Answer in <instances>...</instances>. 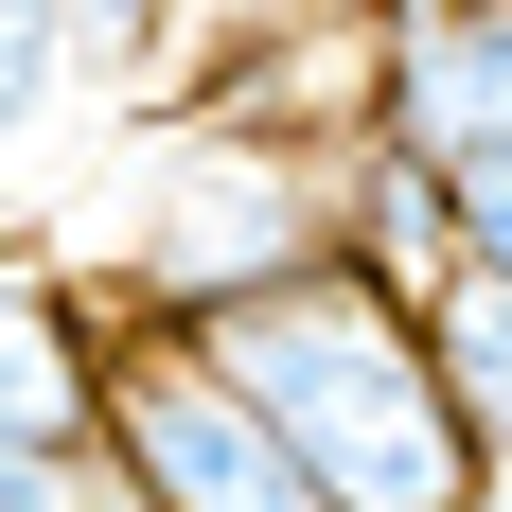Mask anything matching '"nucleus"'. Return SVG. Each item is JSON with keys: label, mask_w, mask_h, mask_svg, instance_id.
Returning <instances> with one entry per match:
<instances>
[{"label": "nucleus", "mask_w": 512, "mask_h": 512, "mask_svg": "<svg viewBox=\"0 0 512 512\" xmlns=\"http://www.w3.org/2000/svg\"><path fill=\"white\" fill-rule=\"evenodd\" d=\"M371 124L407 159H495L512 142V0H389L371 18Z\"/></svg>", "instance_id": "obj_4"}, {"label": "nucleus", "mask_w": 512, "mask_h": 512, "mask_svg": "<svg viewBox=\"0 0 512 512\" xmlns=\"http://www.w3.org/2000/svg\"><path fill=\"white\" fill-rule=\"evenodd\" d=\"M442 212H460V265H477V283H512V142L495 159H442ZM460 265H442V283H460Z\"/></svg>", "instance_id": "obj_7"}, {"label": "nucleus", "mask_w": 512, "mask_h": 512, "mask_svg": "<svg viewBox=\"0 0 512 512\" xmlns=\"http://www.w3.org/2000/svg\"><path fill=\"white\" fill-rule=\"evenodd\" d=\"M53 89H71V0H0V159L53 124Z\"/></svg>", "instance_id": "obj_6"}, {"label": "nucleus", "mask_w": 512, "mask_h": 512, "mask_svg": "<svg viewBox=\"0 0 512 512\" xmlns=\"http://www.w3.org/2000/svg\"><path fill=\"white\" fill-rule=\"evenodd\" d=\"M89 442L124 460V495H142V512H318V495H301V460H283V424L212 371L195 318H159V301H106Z\"/></svg>", "instance_id": "obj_3"}, {"label": "nucleus", "mask_w": 512, "mask_h": 512, "mask_svg": "<svg viewBox=\"0 0 512 512\" xmlns=\"http://www.w3.org/2000/svg\"><path fill=\"white\" fill-rule=\"evenodd\" d=\"M195 336H212V371L283 424V460H301L318 512H477L495 495L460 389H442L424 301L371 283L354 248L283 265V283H248V301H195Z\"/></svg>", "instance_id": "obj_1"}, {"label": "nucleus", "mask_w": 512, "mask_h": 512, "mask_svg": "<svg viewBox=\"0 0 512 512\" xmlns=\"http://www.w3.org/2000/svg\"><path fill=\"white\" fill-rule=\"evenodd\" d=\"M424 336H442V389H460V424H477V460L512 477V283H442V301H424Z\"/></svg>", "instance_id": "obj_5"}, {"label": "nucleus", "mask_w": 512, "mask_h": 512, "mask_svg": "<svg viewBox=\"0 0 512 512\" xmlns=\"http://www.w3.org/2000/svg\"><path fill=\"white\" fill-rule=\"evenodd\" d=\"M336 248V142H301V124H230V106H195L177 142H159L142 212H124V283L106 301H248V283H283V265Z\"/></svg>", "instance_id": "obj_2"}, {"label": "nucleus", "mask_w": 512, "mask_h": 512, "mask_svg": "<svg viewBox=\"0 0 512 512\" xmlns=\"http://www.w3.org/2000/svg\"><path fill=\"white\" fill-rule=\"evenodd\" d=\"M477 512H512V477H495V495H477Z\"/></svg>", "instance_id": "obj_8"}]
</instances>
